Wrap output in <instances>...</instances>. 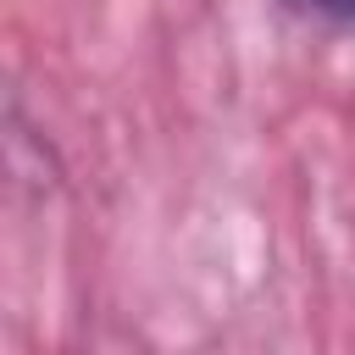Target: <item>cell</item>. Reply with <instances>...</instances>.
<instances>
[{
	"instance_id": "obj_1",
	"label": "cell",
	"mask_w": 355,
	"mask_h": 355,
	"mask_svg": "<svg viewBox=\"0 0 355 355\" xmlns=\"http://www.w3.org/2000/svg\"><path fill=\"white\" fill-rule=\"evenodd\" d=\"M300 6L327 17V22H355V0H300Z\"/></svg>"
}]
</instances>
